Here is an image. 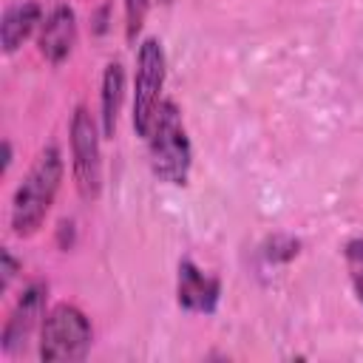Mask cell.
I'll return each instance as SVG.
<instances>
[{
	"label": "cell",
	"instance_id": "30bf717a",
	"mask_svg": "<svg viewBox=\"0 0 363 363\" xmlns=\"http://www.w3.org/2000/svg\"><path fill=\"white\" fill-rule=\"evenodd\" d=\"M125 99V68L119 60H111L102 74V91H99V122H102V136L113 139L119 111Z\"/></svg>",
	"mask_w": 363,
	"mask_h": 363
},
{
	"label": "cell",
	"instance_id": "8992f818",
	"mask_svg": "<svg viewBox=\"0 0 363 363\" xmlns=\"http://www.w3.org/2000/svg\"><path fill=\"white\" fill-rule=\"evenodd\" d=\"M45 298H48V284L45 281H31L28 286H23V292L17 295L3 332H0V346L6 354H14L17 349H23L31 337V332L37 326H43L45 318Z\"/></svg>",
	"mask_w": 363,
	"mask_h": 363
},
{
	"label": "cell",
	"instance_id": "7a4b0ae2",
	"mask_svg": "<svg viewBox=\"0 0 363 363\" xmlns=\"http://www.w3.org/2000/svg\"><path fill=\"white\" fill-rule=\"evenodd\" d=\"M145 142H147L150 173L164 184L184 187L193 167V145H190L182 111L173 99H164L159 105L153 128Z\"/></svg>",
	"mask_w": 363,
	"mask_h": 363
},
{
	"label": "cell",
	"instance_id": "9c48e42d",
	"mask_svg": "<svg viewBox=\"0 0 363 363\" xmlns=\"http://www.w3.org/2000/svg\"><path fill=\"white\" fill-rule=\"evenodd\" d=\"M37 26H43V9H40V3H34V0L11 3L3 11V20H0V43H3V51L6 54H14L37 31Z\"/></svg>",
	"mask_w": 363,
	"mask_h": 363
},
{
	"label": "cell",
	"instance_id": "4fadbf2b",
	"mask_svg": "<svg viewBox=\"0 0 363 363\" xmlns=\"http://www.w3.org/2000/svg\"><path fill=\"white\" fill-rule=\"evenodd\" d=\"M269 247H272V250H267V258L269 261H292L298 255V247L301 244L295 238H289V235H275L269 241Z\"/></svg>",
	"mask_w": 363,
	"mask_h": 363
},
{
	"label": "cell",
	"instance_id": "ba28073f",
	"mask_svg": "<svg viewBox=\"0 0 363 363\" xmlns=\"http://www.w3.org/2000/svg\"><path fill=\"white\" fill-rule=\"evenodd\" d=\"M74 45H77V14L68 3H60L45 14L40 26L37 48L51 65H60L71 57Z\"/></svg>",
	"mask_w": 363,
	"mask_h": 363
},
{
	"label": "cell",
	"instance_id": "8fae6325",
	"mask_svg": "<svg viewBox=\"0 0 363 363\" xmlns=\"http://www.w3.org/2000/svg\"><path fill=\"white\" fill-rule=\"evenodd\" d=\"M343 261H346V272L354 286V295L363 303V238H352L343 247Z\"/></svg>",
	"mask_w": 363,
	"mask_h": 363
},
{
	"label": "cell",
	"instance_id": "52a82bcc",
	"mask_svg": "<svg viewBox=\"0 0 363 363\" xmlns=\"http://www.w3.org/2000/svg\"><path fill=\"white\" fill-rule=\"evenodd\" d=\"M221 301V281L204 272L196 261L182 258L176 272V303L187 312L213 315Z\"/></svg>",
	"mask_w": 363,
	"mask_h": 363
},
{
	"label": "cell",
	"instance_id": "7c38bea8",
	"mask_svg": "<svg viewBox=\"0 0 363 363\" xmlns=\"http://www.w3.org/2000/svg\"><path fill=\"white\" fill-rule=\"evenodd\" d=\"M147 9H150V0H125V37L128 43H133L145 26V17H147Z\"/></svg>",
	"mask_w": 363,
	"mask_h": 363
},
{
	"label": "cell",
	"instance_id": "277c9868",
	"mask_svg": "<svg viewBox=\"0 0 363 363\" xmlns=\"http://www.w3.org/2000/svg\"><path fill=\"white\" fill-rule=\"evenodd\" d=\"M164 77H167V60H164V48L156 37H145L136 48V74H133V130L139 139H147L156 111L164 102L162 99V88H164Z\"/></svg>",
	"mask_w": 363,
	"mask_h": 363
},
{
	"label": "cell",
	"instance_id": "5bb4252c",
	"mask_svg": "<svg viewBox=\"0 0 363 363\" xmlns=\"http://www.w3.org/2000/svg\"><path fill=\"white\" fill-rule=\"evenodd\" d=\"M17 269H20V261H17V258H14V252L6 247V250H3V267H0V272H3V278H0V289H3V292L9 289L11 278L17 275Z\"/></svg>",
	"mask_w": 363,
	"mask_h": 363
},
{
	"label": "cell",
	"instance_id": "9a60e30c",
	"mask_svg": "<svg viewBox=\"0 0 363 363\" xmlns=\"http://www.w3.org/2000/svg\"><path fill=\"white\" fill-rule=\"evenodd\" d=\"M162 3H170V0H162Z\"/></svg>",
	"mask_w": 363,
	"mask_h": 363
},
{
	"label": "cell",
	"instance_id": "3957f363",
	"mask_svg": "<svg viewBox=\"0 0 363 363\" xmlns=\"http://www.w3.org/2000/svg\"><path fill=\"white\" fill-rule=\"evenodd\" d=\"M94 329L88 315L74 303H57L45 312L40 326V360L43 363H74L91 352Z\"/></svg>",
	"mask_w": 363,
	"mask_h": 363
},
{
	"label": "cell",
	"instance_id": "6da1fadb",
	"mask_svg": "<svg viewBox=\"0 0 363 363\" xmlns=\"http://www.w3.org/2000/svg\"><path fill=\"white\" fill-rule=\"evenodd\" d=\"M62 170H65L62 153L57 145H48L37 153L34 164L28 167V173L23 176V182L17 184V190L11 196V230H14V235L28 238L43 227V221H45V216H48V210L60 193Z\"/></svg>",
	"mask_w": 363,
	"mask_h": 363
},
{
	"label": "cell",
	"instance_id": "5b68a950",
	"mask_svg": "<svg viewBox=\"0 0 363 363\" xmlns=\"http://www.w3.org/2000/svg\"><path fill=\"white\" fill-rule=\"evenodd\" d=\"M68 142H71V170L77 193L85 201H96L102 193V147H99V130L85 105H77L68 125Z\"/></svg>",
	"mask_w": 363,
	"mask_h": 363
}]
</instances>
